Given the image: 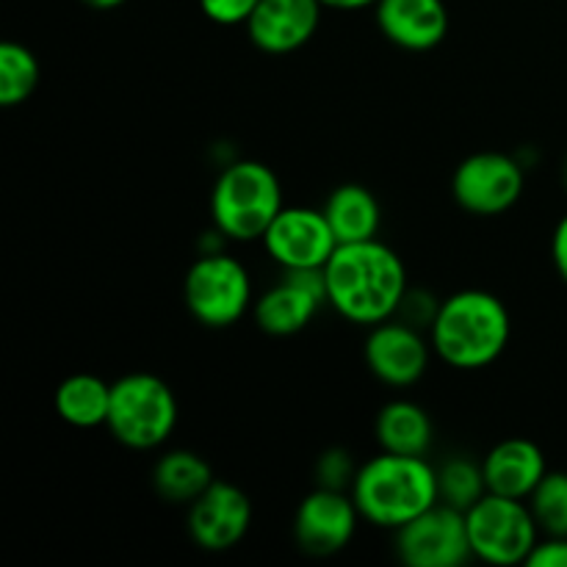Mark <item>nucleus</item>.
I'll return each mask as SVG.
<instances>
[{
	"label": "nucleus",
	"instance_id": "obj_1",
	"mask_svg": "<svg viewBox=\"0 0 567 567\" xmlns=\"http://www.w3.org/2000/svg\"><path fill=\"white\" fill-rule=\"evenodd\" d=\"M327 305L347 321L363 327L382 324L402 310L408 297L404 260L380 238L338 244L324 266Z\"/></svg>",
	"mask_w": 567,
	"mask_h": 567
},
{
	"label": "nucleus",
	"instance_id": "obj_2",
	"mask_svg": "<svg viewBox=\"0 0 567 567\" xmlns=\"http://www.w3.org/2000/svg\"><path fill=\"white\" fill-rule=\"evenodd\" d=\"M513 338V316L491 291L465 288L443 299L430 324L432 352L460 371L496 363Z\"/></svg>",
	"mask_w": 567,
	"mask_h": 567
},
{
	"label": "nucleus",
	"instance_id": "obj_3",
	"mask_svg": "<svg viewBox=\"0 0 567 567\" xmlns=\"http://www.w3.org/2000/svg\"><path fill=\"white\" fill-rule=\"evenodd\" d=\"M360 518L380 529H402L421 513L441 502L437 491V468L426 457L382 452L363 463L354 474L352 487Z\"/></svg>",
	"mask_w": 567,
	"mask_h": 567
},
{
	"label": "nucleus",
	"instance_id": "obj_4",
	"mask_svg": "<svg viewBox=\"0 0 567 567\" xmlns=\"http://www.w3.org/2000/svg\"><path fill=\"white\" fill-rule=\"evenodd\" d=\"M286 208L275 169L260 161H233L210 192V219L225 238L258 241Z\"/></svg>",
	"mask_w": 567,
	"mask_h": 567
},
{
	"label": "nucleus",
	"instance_id": "obj_5",
	"mask_svg": "<svg viewBox=\"0 0 567 567\" xmlns=\"http://www.w3.org/2000/svg\"><path fill=\"white\" fill-rule=\"evenodd\" d=\"M181 404L175 391L161 377L133 371L111 385L109 432L114 441L133 452H150L164 446L177 430Z\"/></svg>",
	"mask_w": 567,
	"mask_h": 567
},
{
	"label": "nucleus",
	"instance_id": "obj_6",
	"mask_svg": "<svg viewBox=\"0 0 567 567\" xmlns=\"http://www.w3.org/2000/svg\"><path fill=\"white\" fill-rule=\"evenodd\" d=\"M183 299H186L188 313L199 324L214 327V330L233 327L252 310V277L247 266L233 255H225L221 249L205 252L186 271Z\"/></svg>",
	"mask_w": 567,
	"mask_h": 567
},
{
	"label": "nucleus",
	"instance_id": "obj_7",
	"mask_svg": "<svg viewBox=\"0 0 567 567\" xmlns=\"http://www.w3.org/2000/svg\"><path fill=\"white\" fill-rule=\"evenodd\" d=\"M471 551L487 565H526L540 543V526L524 498L487 493L465 513Z\"/></svg>",
	"mask_w": 567,
	"mask_h": 567
},
{
	"label": "nucleus",
	"instance_id": "obj_8",
	"mask_svg": "<svg viewBox=\"0 0 567 567\" xmlns=\"http://www.w3.org/2000/svg\"><path fill=\"white\" fill-rule=\"evenodd\" d=\"M526 186L524 166L515 155L474 153L454 169L452 194L454 203L474 216H502L520 199Z\"/></svg>",
	"mask_w": 567,
	"mask_h": 567
},
{
	"label": "nucleus",
	"instance_id": "obj_9",
	"mask_svg": "<svg viewBox=\"0 0 567 567\" xmlns=\"http://www.w3.org/2000/svg\"><path fill=\"white\" fill-rule=\"evenodd\" d=\"M393 546L408 567H460L474 559L465 513L443 502L396 529Z\"/></svg>",
	"mask_w": 567,
	"mask_h": 567
},
{
	"label": "nucleus",
	"instance_id": "obj_10",
	"mask_svg": "<svg viewBox=\"0 0 567 567\" xmlns=\"http://www.w3.org/2000/svg\"><path fill=\"white\" fill-rule=\"evenodd\" d=\"M260 241L282 271L324 269L338 249V238L324 210L305 208V205H286Z\"/></svg>",
	"mask_w": 567,
	"mask_h": 567
},
{
	"label": "nucleus",
	"instance_id": "obj_11",
	"mask_svg": "<svg viewBox=\"0 0 567 567\" xmlns=\"http://www.w3.org/2000/svg\"><path fill=\"white\" fill-rule=\"evenodd\" d=\"M321 305H327L324 269H288L277 286L255 299L252 316L266 336L288 338L302 332Z\"/></svg>",
	"mask_w": 567,
	"mask_h": 567
},
{
	"label": "nucleus",
	"instance_id": "obj_12",
	"mask_svg": "<svg viewBox=\"0 0 567 567\" xmlns=\"http://www.w3.org/2000/svg\"><path fill=\"white\" fill-rule=\"evenodd\" d=\"M363 358L371 374L380 382L391 388H410L430 369L432 341L424 338L421 327L393 316V319L371 327Z\"/></svg>",
	"mask_w": 567,
	"mask_h": 567
},
{
	"label": "nucleus",
	"instance_id": "obj_13",
	"mask_svg": "<svg viewBox=\"0 0 567 567\" xmlns=\"http://www.w3.org/2000/svg\"><path fill=\"white\" fill-rule=\"evenodd\" d=\"M358 504L352 493L316 487L299 502L293 515V540L310 557H332L343 551L358 535Z\"/></svg>",
	"mask_w": 567,
	"mask_h": 567
},
{
	"label": "nucleus",
	"instance_id": "obj_14",
	"mask_svg": "<svg viewBox=\"0 0 567 567\" xmlns=\"http://www.w3.org/2000/svg\"><path fill=\"white\" fill-rule=\"evenodd\" d=\"M249 526H252V502L233 482L216 480L197 502L188 504V537L203 551H230L247 537Z\"/></svg>",
	"mask_w": 567,
	"mask_h": 567
},
{
	"label": "nucleus",
	"instance_id": "obj_15",
	"mask_svg": "<svg viewBox=\"0 0 567 567\" xmlns=\"http://www.w3.org/2000/svg\"><path fill=\"white\" fill-rule=\"evenodd\" d=\"M321 9V0H260L247 20V33L264 53H293L316 37Z\"/></svg>",
	"mask_w": 567,
	"mask_h": 567
},
{
	"label": "nucleus",
	"instance_id": "obj_16",
	"mask_svg": "<svg viewBox=\"0 0 567 567\" xmlns=\"http://www.w3.org/2000/svg\"><path fill=\"white\" fill-rule=\"evenodd\" d=\"M374 9L382 37L410 53L435 50L449 33L443 0H377Z\"/></svg>",
	"mask_w": 567,
	"mask_h": 567
},
{
	"label": "nucleus",
	"instance_id": "obj_17",
	"mask_svg": "<svg viewBox=\"0 0 567 567\" xmlns=\"http://www.w3.org/2000/svg\"><path fill=\"white\" fill-rule=\"evenodd\" d=\"M482 471H485L487 493L524 498V502H529L535 487L548 474L546 454L529 437H507L496 443L482 460Z\"/></svg>",
	"mask_w": 567,
	"mask_h": 567
},
{
	"label": "nucleus",
	"instance_id": "obj_18",
	"mask_svg": "<svg viewBox=\"0 0 567 567\" xmlns=\"http://www.w3.org/2000/svg\"><path fill=\"white\" fill-rule=\"evenodd\" d=\"M374 437L382 452L426 457L435 441L430 413L410 399H393L377 413Z\"/></svg>",
	"mask_w": 567,
	"mask_h": 567
},
{
	"label": "nucleus",
	"instance_id": "obj_19",
	"mask_svg": "<svg viewBox=\"0 0 567 567\" xmlns=\"http://www.w3.org/2000/svg\"><path fill=\"white\" fill-rule=\"evenodd\" d=\"M324 216L338 244L371 241L382 227V205L371 188L360 183H343L327 197Z\"/></svg>",
	"mask_w": 567,
	"mask_h": 567
},
{
	"label": "nucleus",
	"instance_id": "obj_20",
	"mask_svg": "<svg viewBox=\"0 0 567 567\" xmlns=\"http://www.w3.org/2000/svg\"><path fill=\"white\" fill-rule=\"evenodd\" d=\"M214 482V468L208 460L188 449H172L161 454L153 468L155 493L169 504L197 502Z\"/></svg>",
	"mask_w": 567,
	"mask_h": 567
},
{
	"label": "nucleus",
	"instance_id": "obj_21",
	"mask_svg": "<svg viewBox=\"0 0 567 567\" xmlns=\"http://www.w3.org/2000/svg\"><path fill=\"white\" fill-rule=\"evenodd\" d=\"M53 408L59 419L75 430L105 426L111 410V385L94 374H72L55 388Z\"/></svg>",
	"mask_w": 567,
	"mask_h": 567
},
{
	"label": "nucleus",
	"instance_id": "obj_22",
	"mask_svg": "<svg viewBox=\"0 0 567 567\" xmlns=\"http://www.w3.org/2000/svg\"><path fill=\"white\" fill-rule=\"evenodd\" d=\"M42 66L39 59L20 42L0 44V105H22L39 86Z\"/></svg>",
	"mask_w": 567,
	"mask_h": 567
},
{
	"label": "nucleus",
	"instance_id": "obj_23",
	"mask_svg": "<svg viewBox=\"0 0 567 567\" xmlns=\"http://www.w3.org/2000/svg\"><path fill=\"white\" fill-rule=\"evenodd\" d=\"M437 491H441L443 504L460 509V513H468L480 498L487 496L482 463H474L468 457H449L437 468Z\"/></svg>",
	"mask_w": 567,
	"mask_h": 567
},
{
	"label": "nucleus",
	"instance_id": "obj_24",
	"mask_svg": "<svg viewBox=\"0 0 567 567\" xmlns=\"http://www.w3.org/2000/svg\"><path fill=\"white\" fill-rule=\"evenodd\" d=\"M537 526L548 537H567V474L548 471L529 496Z\"/></svg>",
	"mask_w": 567,
	"mask_h": 567
},
{
	"label": "nucleus",
	"instance_id": "obj_25",
	"mask_svg": "<svg viewBox=\"0 0 567 567\" xmlns=\"http://www.w3.org/2000/svg\"><path fill=\"white\" fill-rule=\"evenodd\" d=\"M358 468L360 465H354L347 449L332 446L316 463V482H319V487H330V491H347V487H352Z\"/></svg>",
	"mask_w": 567,
	"mask_h": 567
},
{
	"label": "nucleus",
	"instance_id": "obj_26",
	"mask_svg": "<svg viewBox=\"0 0 567 567\" xmlns=\"http://www.w3.org/2000/svg\"><path fill=\"white\" fill-rule=\"evenodd\" d=\"M260 0H199V9L216 25H247Z\"/></svg>",
	"mask_w": 567,
	"mask_h": 567
},
{
	"label": "nucleus",
	"instance_id": "obj_27",
	"mask_svg": "<svg viewBox=\"0 0 567 567\" xmlns=\"http://www.w3.org/2000/svg\"><path fill=\"white\" fill-rule=\"evenodd\" d=\"M529 567H567V537H548L526 559Z\"/></svg>",
	"mask_w": 567,
	"mask_h": 567
},
{
	"label": "nucleus",
	"instance_id": "obj_28",
	"mask_svg": "<svg viewBox=\"0 0 567 567\" xmlns=\"http://www.w3.org/2000/svg\"><path fill=\"white\" fill-rule=\"evenodd\" d=\"M551 255H554V266H557L559 277L567 282V214L559 219L557 230H554Z\"/></svg>",
	"mask_w": 567,
	"mask_h": 567
},
{
	"label": "nucleus",
	"instance_id": "obj_29",
	"mask_svg": "<svg viewBox=\"0 0 567 567\" xmlns=\"http://www.w3.org/2000/svg\"><path fill=\"white\" fill-rule=\"evenodd\" d=\"M321 6L336 11H358V9H369V6H377V0H321Z\"/></svg>",
	"mask_w": 567,
	"mask_h": 567
},
{
	"label": "nucleus",
	"instance_id": "obj_30",
	"mask_svg": "<svg viewBox=\"0 0 567 567\" xmlns=\"http://www.w3.org/2000/svg\"><path fill=\"white\" fill-rule=\"evenodd\" d=\"M86 6H92V9H100V11H109V9H116V6L127 3V0H83Z\"/></svg>",
	"mask_w": 567,
	"mask_h": 567
},
{
	"label": "nucleus",
	"instance_id": "obj_31",
	"mask_svg": "<svg viewBox=\"0 0 567 567\" xmlns=\"http://www.w3.org/2000/svg\"><path fill=\"white\" fill-rule=\"evenodd\" d=\"M565 186H567V161H565Z\"/></svg>",
	"mask_w": 567,
	"mask_h": 567
}]
</instances>
